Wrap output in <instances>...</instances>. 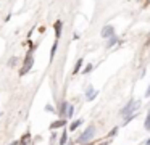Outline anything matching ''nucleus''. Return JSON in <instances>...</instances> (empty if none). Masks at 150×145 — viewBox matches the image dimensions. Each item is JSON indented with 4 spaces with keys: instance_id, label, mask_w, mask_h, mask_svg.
Masks as SVG:
<instances>
[{
    "instance_id": "1",
    "label": "nucleus",
    "mask_w": 150,
    "mask_h": 145,
    "mask_svg": "<svg viewBox=\"0 0 150 145\" xmlns=\"http://www.w3.org/2000/svg\"><path fill=\"white\" fill-rule=\"evenodd\" d=\"M94 135H95V127H94V126H89V127L78 137V140H76V142H78L79 145L87 144V142H91L92 139H94Z\"/></svg>"
},
{
    "instance_id": "14",
    "label": "nucleus",
    "mask_w": 150,
    "mask_h": 145,
    "mask_svg": "<svg viewBox=\"0 0 150 145\" xmlns=\"http://www.w3.org/2000/svg\"><path fill=\"white\" fill-rule=\"evenodd\" d=\"M144 127H145L147 131H150V110H149V113H147V116H145V121H144Z\"/></svg>"
},
{
    "instance_id": "19",
    "label": "nucleus",
    "mask_w": 150,
    "mask_h": 145,
    "mask_svg": "<svg viewBox=\"0 0 150 145\" xmlns=\"http://www.w3.org/2000/svg\"><path fill=\"white\" fill-rule=\"evenodd\" d=\"M45 111H49V113H55V108H53L52 105H45Z\"/></svg>"
},
{
    "instance_id": "7",
    "label": "nucleus",
    "mask_w": 150,
    "mask_h": 145,
    "mask_svg": "<svg viewBox=\"0 0 150 145\" xmlns=\"http://www.w3.org/2000/svg\"><path fill=\"white\" fill-rule=\"evenodd\" d=\"M68 106H69V103L63 100L62 105H60V110H58V115L62 116V118H66V110H68Z\"/></svg>"
},
{
    "instance_id": "16",
    "label": "nucleus",
    "mask_w": 150,
    "mask_h": 145,
    "mask_svg": "<svg viewBox=\"0 0 150 145\" xmlns=\"http://www.w3.org/2000/svg\"><path fill=\"white\" fill-rule=\"evenodd\" d=\"M73 115H74V106L69 105L68 110H66V118H73Z\"/></svg>"
},
{
    "instance_id": "2",
    "label": "nucleus",
    "mask_w": 150,
    "mask_h": 145,
    "mask_svg": "<svg viewBox=\"0 0 150 145\" xmlns=\"http://www.w3.org/2000/svg\"><path fill=\"white\" fill-rule=\"evenodd\" d=\"M140 108V102H137V100H129V102L126 103V105L121 108V111H120V115L123 116H127L129 113H132V111H137V110Z\"/></svg>"
},
{
    "instance_id": "3",
    "label": "nucleus",
    "mask_w": 150,
    "mask_h": 145,
    "mask_svg": "<svg viewBox=\"0 0 150 145\" xmlns=\"http://www.w3.org/2000/svg\"><path fill=\"white\" fill-rule=\"evenodd\" d=\"M33 64H34L33 53H28L26 60H24V64H23V68H21V71H20V74H21V76H24L26 73H29V69L33 68Z\"/></svg>"
},
{
    "instance_id": "15",
    "label": "nucleus",
    "mask_w": 150,
    "mask_h": 145,
    "mask_svg": "<svg viewBox=\"0 0 150 145\" xmlns=\"http://www.w3.org/2000/svg\"><path fill=\"white\" fill-rule=\"evenodd\" d=\"M57 47H58V40H55V44L52 45V50H50V60H53V57H55V52H57Z\"/></svg>"
},
{
    "instance_id": "20",
    "label": "nucleus",
    "mask_w": 150,
    "mask_h": 145,
    "mask_svg": "<svg viewBox=\"0 0 150 145\" xmlns=\"http://www.w3.org/2000/svg\"><path fill=\"white\" fill-rule=\"evenodd\" d=\"M8 64H10V66H15V64H16V58H10V63H8Z\"/></svg>"
},
{
    "instance_id": "9",
    "label": "nucleus",
    "mask_w": 150,
    "mask_h": 145,
    "mask_svg": "<svg viewBox=\"0 0 150 145\" xmlns=\"http://www.w3.org/2000/svg\"><path fill=\"white\" fill-rule=\"evenodd\" d=\"M53 28H55V37H57V39H60V35H62V28H63V23H62V21H57Z\"/></svg>"
},
{
    "instance_id": "4",
    "label": "nucleus",
    "mask_w": 150,
    "mask_h": 145,
    "mask_svg": "<svg viewBox=\"0 0 150 145\" xmlns=\"http://www.w3.org/2000/svg\"><path fill=\"white\" fill-rule=\"evenodd\" d=\"M115 34V28L111 24H107V26H103L102 28V32H100V35L103 39H108V37H111V35Z\"/></svg>"
},
{
    "instance_id": "13",
    "label": "nucleus",
    "mask_w": 150,
    "mask_h": 145,
    "mask_svg": "<svg viewBox=\"0 0 150 145\" xmlns=\"http://www.w3.org/2000/svg\"><path fill=\"white\" fill-rule=\"evenodd\" d=\"M66 142H68V132H66V129H65L62 137H60V145H66Z\"/></svg>"
},
{
    "instance_id": "5",
    "label": "nucleus",
    "mask_w": 150,
    "mask_h": 145,
    "mask_svg": "<svg viewBox=\"0 0 150 145\" xmlns=\"http://www.w3.org/2000/svg\"><path fill=\"white\" fill-rule=\"evenodd\" d=\"M97 93H98V92L94 89V87L89 86L87 89H86V98H87V100H94L95 97H97Z\"/></svg>"
},
{
    "instance_id": "23",
    "label": "nucleus",
    "mask_w": 150,
    "mask_h": 145,
    "mask_svg": "<svg viewBox=\"0 0 150 145\" xmlns=\"http://www.w3.org/2000/svg\"><path fill=\"white\" fill-rule=\"evenodd\" d=\"M149 42H150V37H149Z\"/></svg>"
},
{
    "instance_id": "22",
    "label": "nucleus",
    "mask_w": 150,
    "mask_h": 145,
    "mask_svg": "<svg viewBox=\"0 0 150 145\" xmlns=\"http://www.w3.org/2000/svg\"><path fill=\"white\" fill-rule=\"evenodd\" d=\"M145 145H150V139H147V140H145Z\"/></svg>"
},
{
    "instance_id": "10",
    "label": "nucleus",
    "mask_w": 150,
    "mask_h": 145,
    "mask_svg": "<svg viewBox=\"0 0 150 145\" xmlns=\"http://www.w3.org/2000/svg\"><path fill=\"white\" fill-rule=\"evenodd\" d=\"M29 142H31V134H29V132H26V134L21 137L20 145H29Z\"/></svg>"
},
{
    "instance_id": "18",
    "label": "nucleus",
    "mask_w": 150,
    "mask_h": 145,
    "mask_svg": "<svg viewBox=\"0 0 150 145\" xmlns=\"http://www.w3.org/2000/svg\"><path fill=\"white\" fill-rule=\"evenodd\" d=\"M116 132H118V127H113V129L110 131V134H108V139L115 137V135H116Z\"/></svg>"
},
{
    "instance_id": "6",
    "label": "nucleus",
    "mask_w": 150,
    "mask_h": 145,
    "mask_svg": "<svg viewBox=\"0 0 150 145\" xmlns=\"http://www.w3.org/2000/svg\"><path fill=\"white\" fill-rule=\"evenodd\" d=\"M63 126H66V118H62V119H58V121H53L52 124H50V129L55 131V129H60V127H63Z\"/></svg>"
},
{
    "instance_id": "8",
    "label": "nucleus",
    "mask_w": 150,
    "mask_h": 145,
    "mask_svg": "<svg viewBox=\"0 0 150 145\" xmlns=\"http://www.w3.org/2000/svg\"><path fill=\"white\" fill-rule=\"evenodd\" d=\"M115 44H118V35H116V34H113L111 37L107 39V48H111Z\"/></svg>"
},
{
    "instance_id": "21",
    "label": "nucleus",
    "mask_w": 150,
    "mask_h": 145,
    "mask_svg": "<svg viewBox=\"0 0 150 145\" xmlns=\"http://www.w3.org/2000/svg\"><path fill=\"white\" fill-rule=\"evenodd\" d=\"M145 97H150V87L147 89V92H145Z\"/></svg>"
},
{
    "instance_id": "12",
    "label": "nucleus",
    "mask_w": 150,
    "mask_h": 145,
    "mask_svg": "<svg viewBox=\"0 0 150 145\" xmlns=\"http://www.w3.org/2000/svg\"><path fill=\"white\" fill-rule=\"evenodd\" d=\"M82 63H84V60H78V61H76V66H74V69H73V74H78L79 71H81Z\"/></svg>"
},
{
    "instance_id": "17",
    "label": "nucleus",
    "mask_w": 150,
    "mask_h": 145,
    "mask_svg": "<svg viewBox=\"0 0 150 145\" xmlns=\"http://www.w3.org/2000/svg\"><path fill=\"white\" fill-rule=\"evenodd\" d=\"M92 69H94V66H92V64H87V66H86L84 69H82V74H89Z\"/></svg>"
},
{
    "instance_id": "11",
    "label": "nucleus",
    "mask_w": 150,
    "mask_h": 145,
    "mask_svg": "<svg viewBox=\"0 0 150 145\" xmlns=\"http://www.w3.org/2000/svg\"><path fill=\"white\" fill-rule=\"evenodd\" d=\"M81 124H82V119H76V121H73L71 124H69V131H76Z\"/></svg>"
}]
</instances>
